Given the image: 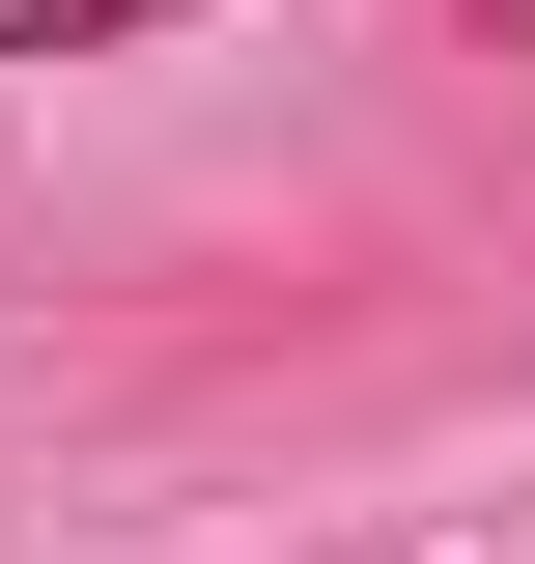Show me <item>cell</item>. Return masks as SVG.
<instances>
[{"instance_id":"obj_1","label":"cell","mask_w":535,"mask_h":564,"mask_svg":"<svg viewBox=\"0 0 535 564\" xmlns=\"http://www.w3.org/2000/svg\"><path fill=\"white\" fill-rule=\"evenodd\" d=\"M85 29H170V0H0V57H85Z\"/></svg>"}]
</instances>
